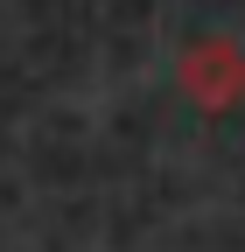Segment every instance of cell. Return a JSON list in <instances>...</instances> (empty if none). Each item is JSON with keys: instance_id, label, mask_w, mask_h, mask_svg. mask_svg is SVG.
<instances>
[{"instance_id": "cell-1", "label": "cell", "mask_w": 245, "mask_h": 252, "mask_svg": "<svg viewBox=\"0 0 245 252\" xmlns=\"http://www.w3.org/2000/svg\"><path fill=\"white\" fill-rule=\"evenodd\" d=\"M182 91L203 105V112H231L245 98V49L231 35H203L182 49Z\"/></svg>"}]
</instances>
